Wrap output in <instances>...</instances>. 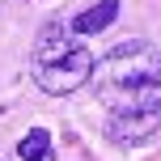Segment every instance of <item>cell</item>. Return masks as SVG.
Instances as JSON below:
<instances>
[{"instance_id": "5", "label": "cell", "mask_w": 161, "mask_h": 161, "mask_svg": "<svg viewBox=\"0 0 161 161\" xmlns=\"http://www.w3.org/2000/svg\"><path fill=\"white\" fill-rule=\"evenodd\" d=\"M114 17H119V0H97L93 8L72 17V34H102Z\"/></svg>"}, {"instance_id": "3", "label": "cell", "mask_w": 161, "mask_h": 161, "mask_svg": "<svg viewBox=\"0 0 161 161\" xmlns=\"http://www.w3.org/2000/svg\"><path fill=\"white\" fill-rule=\"evenodd\" d=\"M157 131H161V110H136V114L110 110V123H106V136L114 144H140V140L157 136Z\"/></svg>"}, {"instance_id": "6", "label": "cell", "mask_w": 161, "mask_h": 161, "mask_svg": "<svg viewBox=\"0 0 161 161\" xmlns=\"http://www.w3.org/2000/svg\"><path fill=\"white\" fill-rule=\"evenodd\" d=\"M17 157H21V161H51V136H47L42 127H34L30 136H21Z\"/></svg>"}, {"instance_id": "2", "label": "cell", "mask_w": 161, "mask_h": 161, "mask_svg": "<svg viewBox=\"0 0 161 161\" xmlns=\"http://www.w3.org/2000/svg\"><path fill=\"white\" fill-rule=\"evenodd\" d=\"M161 76V51L153 42H123L106 55L102 64V93L110 89H127V85H140V80H157Z\"/></svg>"}, {"instance_id": "1", "label": "cell", "mask_w": 161, "mask_h": 161, "mask_svg": "<svg viewBox=\"0 0 161 161\" xmlns=\"http://www.w3.org/2000/svg\"><path fill=\"white\" fill-rule=\"evenodd\" d=\"M93 76V55L89 47H80L72 38V30L64 25H47L34 42V80L47 93H72Z\"/></svg>"}, {"instance_id": "4", "label": "cell", "mask_w": 161, "mask_h": 161, "mask_svg": "<svg viewBox=\"0 0 161 161\" xmlns=\"http://www.w3.org/2000/svg\"><path fill=\"white\" fill-rule=\"evenodd\" d=\"M102 102L110 106L114 114L161 110V76L157 80H140V85H127V89H110V93H102Z\"/></svg>"}]
</instances>
